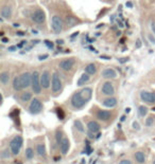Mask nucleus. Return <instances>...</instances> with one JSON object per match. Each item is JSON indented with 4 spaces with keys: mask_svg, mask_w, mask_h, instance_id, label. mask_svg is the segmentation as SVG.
<instances>
[{
    "mask_svg": "<svg viewBox=\"0 0 155 164\" xmlns=\"http://www.w3.org/2000/svg\"><path fill=\"white\" fill-rule=\"evenodd\" d=\"M70 103H71V106H72L74 109H81V108H83L87 103H88V101L83 96L81 91H78L71 96Z\"/></svg>",
    "mask_w": 155,
    "mask_h": 164,
    "instance_id": "1",
    "label": "nucleus"
},
{
    "mask_svg": "<svg viewBox=\"0 0 155 164\" xmlns=\"http://www.w3.org/2000/svg\"><path fill=\"white\" fill-rule=\"evenodd\" d=\"M23 144V137L19 135L15 136V137L11 140V142H10V149H11L12 154H13L14 156H17L20 153Z\"/></svg>",
    "mask_w": 155,
    "mask_h": 164,
    "instance_id": "2",
    "label": "nucleus"
},
{
    "mask_svg": "<svg viewBox=\"0 0 155 164\" xmlns=\"http://www.w3.org/2000/svg\"><path fill=\"white\" fill-rule=\"evenodd\" d=\"M31 87H32V91L34 92L35 94H39L41 92V75L37 71H34L32 73V84H31Z\"/></svg>",
    "mask_w": 155,
    "mask_h": 164,
    "instance_id": "3",
    "label": "nucleus"
},
{
    "mask_svg": "<svg viewBox=\"0 0 155 164\" xmlns=\"http://www.w3.org/2000/svg\"><path fill=\"white\" fill-rule=\"evenodd\" d=\"M62 80L59 78V73L54 72L52 74V78H51V89H52L53 93H57L62 90Z\"/></svg>",
    "mask_w": 155,
    "mask_h": 164,
    "instance_id": "4",
    "label": "nucleus"
},
{
    "mask_svg": "<svg viewBox=\"0 0 155 164\" xmlns=\"http://www.w3.org/2000/svg\"><path fill=\"white\" fill-rule=\"evenodd\" d=\"M43 103L38 100V98H32L31 103H30L29 105V111L30 113L32 114H38L41 112L43 110Z\"/></svg>",
    "mask_w": 155,
    "mask_h": 164,
    "instance_id": "5",
    "label": "nucleus"
},
{
    "mask_svg": "<svg viewBox=\"0 0 155 164\" xmlns=\"http://www.w3.org/2000/svg\"><path fill=\"white\" fill-rule=\"evenodd\" d=\"M51 27L52 30L55 33H59L62 32L63 30V20L59 16L57 15H53L52 18H51Z\"/></svg>",
    "mask_w": 155,
    "mask_h": 164,
    "instance_id": "6",
    "label": "nucleus"
},
{
    "mask_svg": "<svg viewBox=\"0 0 155 164\" xmlns=\"http://www.w3.org/2000/svg\"><path fill=\"white\" fill-rule=\"evenodd\" d=\"M19 78H20L23 89L28 88V87H30L31 84H32V74L30 72H23V74L19 75Z\"/></svg>",
    "mask_w": 155,
    "mask_h": 164,
    "instance_id": "7",
    "label": "nucleus"
},
{
    "mask_svg": "<svg viewBox=\"0 0 155 164\" xmlns=\"http://www.w3.org/2000/svg\"><path fill=\"white\" fill-rule=\"evenodd\" d=\"M51 78H51L50 72H49L48 70L43 71V73L41 74V84L44 89H48L49 87H50Z\"/></svg>",
    "mask_w": 155,
    "mask_h": 164,
    "instance_id": "8",
    "label": "nucleus"
},
{
    "mask_svg": "<svg viewBox=\"0 0 155 164\" xmlns=\"http://www.w3.org/2000/svg\"><path fill=\"white\" fill-rule=\"evenodd\" d=\"M140 98L142 102L147 103V104H155V92L144 90L140 92Z\"/></svg>",
    "mask_w": 155,
    "mask_h": 164,
    "instance_id": "9",
    "label": "nucleus"
},
{
    "mask_svg": "<svg viewBox=\"0 0 155 164\" xmlns=\"http://www.w3.org/2000/svg\"><path fill=\"white\" fill-rule=\"evenodd\" d=\"M102 93L107 96H113L115 94V87L111 82H105L102 85Z\"/></svg>",
    "mask_w": 155,
    "mask_h": 164,
    "instance_id": "10",
    "label": "nucleus"
},
{
    "mask_svg": "<svg viewBox=\"0 0 155 164\" xmlns=\"http://www.w3.org/2000/svg\"><path fill=\"white\" fill-rule=\"evenodd\" d=\"M45 19H46L45 12L41 11V10H37V11H35L34 13H33L32 20L34 21L35 23H37V25H41V23H44Z\"/></svg>",
    "mask_w": 155,
    "mask_h": 164,
    "instance_id": "11",
    "label": "nucleus"
},
{
    "mask_svg": "<svg viewBox=\"0 0 155 164\" xmlns=\"http://www.w3.org/2000/svg\"><path fill=\"white\" fill-rule=\"evenodd\" d=\"M73 65H74V58H66L63 59L61 63H59V68L64 71H70L72 69Z\"/></svg>",
    "mask_w": 155,
    "mask_h": 164,
    "instance_id": "12",
    "label": "nucleus"
},
{
    "mask_svg": "<svg viewBox=\"0 0 155 164\" xmlns=\"http://www.w3.org/2000/svg\"><path fill=\"white\" fill-rule=\"evenodd\" d=\"M97 118L100 120V121H103V122H107L110 121L111 118H112V112L110 110H98L97 111Z\"/></svg>",
    "mask_w": 155,
    "mask_h": 164,
    "instance_id": "13",
    "label": "nucleus"
},
{
    "mask_svg": "<svg viewBox=\"0 0 155 164\" xmlns=\"http://www.w3.org/2000/svg\"><path fill=\"white\" fill-rule=\"evenodd\" d=\"M87 129H88V131L93 132V133H97V132L100 131L101 125L97 121L93 120V121H89L88 123H87Z\"/></svg>",
    "mask_w": 155,
    "mask_h": 164,
    "instance_id": "14",
    "label": "nucleus"
},
{
    "mask_svg": "<svg viewBox=\"0 0 155 164\" xmlns=\"http://www.w3.org/2000/svg\"><path fill=\"white\" fill-rule=\"evenodd\" d=\"M102 76L107 80H113L117 78V72L113 68H106L102 71Z\"/></svg>",
    "mask_w": 155,
    "mask_h": 164,
    "instance_id": "15",
    "label": "nucleus"
},
{
    "mask_svg": "<svg viewBox=\"0 0 155 164\" xmlns=\"http://www.w3.org/2000/svg\"><path fill=\"white\" fill-rule=\"evenodd\" d=\"M69 148H70V141L67 138H64V140L62 141L61 145H59V151L63 155H67L69 151Z\"/></svg>",
    "mask_w": 155,
    "mask_h": 164,
    "instance_id": "16",
    "label": "nucleus"
},
{
    "mask_svg": "<svg viewBox=\"0 0 155 164\" xmlns=\"http://www.w3.org/2000/svg\"><path fill=\"white\" fill-rule=\"evenodd\" d=\"M102 105L106 108H114L117 105V98L114 96H110V98H105L102 102Z\"/></svg>",
    "mask_w": 155,
    "mask_h": 164,
    "instance_id": "17",
    "label": "nucleus"
},
{
    "mask_svg": "<svg viewBox=\"0 0 155 164\" xmlns=\"http://www.w3.org/2000/svg\"><path fill=\"white\" fill-rule=\"evenodd\" d=\"M12 7H9V5H5V7L1 9V17L5 19H10L12 17Z\"/></svg>",
    "mask_w": 155,
    "mask_h": 164,
    "instance_id": "18",
    "label": "nucleus"
},
{
    "mask_svg": "<svg viewBox=\"0 0 155 164\" xmlns=\"http://www.w3.org/2000/svg\"><path fill=\"white\" fill-rule=\"evenodd\" d=\"M89 80H90V76H89V74H87V73H83L82 75L80 76V78L78 80V83H77V85L79 87H81V86H84L86 83H88L89 82Z\"/></svg>",
    "mask_w": 155,
    "mask_h": 164,
    "instance_id": "19",
    "label": "nucleus"
},
{
    "mask_svg": "<svg viewBox=\"0 0 155 164\" xmlns=\"http://www.w3.org/2000/svg\"><path fill=\"white\" fill-rule=\"evenodd\" d=\"M0 82L2 85H7L10 82V72L9 71H2L0 73Z\"/></svg>",
    "mask_w": 155,
    "mask_h": 164,
    "instance_id": "20",
    "label": "nucleus"
},
{
    "mask_svg": "<svg viewBox=\"0 0 155 164\" xmlns=\"http://www.w3.org/2000/svg\"><path fill=\"white\" fill-rule=\"evenodd\" d=\"M85 73L89 74V75H94L97 73V67L95 64H88L85 67Z\"/></svg>",
    "mask_w": 155,
    "mask_h": 164,
    "instance_id": "21",
    "label": "nucleus"
},
{
    "mask_svg": "<svg viewBox=\"0 0 155 164\" xmlns=\"http://www.w3.org/2000/svg\"><path fill=\"white\" fill-rule=\"evenodd\" d=\"M36 153L39 157H46V146L44 143H38L36 145Z\"/></svg>",
    "mask_w": 155,
    "mask_h": 164,
    "instance_id": "22",
    "label": "nucleus"
},
{
    "mask_svg": "<svg viewBox=\"0 0 155 164\" xmlns=\"http://www.w3.org/2000/svg\"><path fill=\"white\" fill-rule=\"evenodd\" d=\"M13 89L15 91H20L23 90V87H21V83H20V78L19 76H15L13 80Z\"/></svg>",
    "mask_w": 155,
    "mask_h": 164,
    "instance_id": "23",
    "label": "nucleus"
},
{
    "mask_svg": "<svg viewBox=\"0 0 155 164\" xmlns=\"http://www.w3.org/2000/svg\"><path fill=\"white\" fill-rule=\"evenodd\" d=\"M135 160L137 161V163L144 164L146 162V156L142 151H137V153H135Z\"/></svg>",
    "mask_w": 155,
    "mask_h": 164,
    "instance_id": "24",
    "label": "nucleus"
},
{
    "mask_svg": "<svg viewBox=\"0 0 155 164\" xmlns=\"http://www.w3.org/2000/svg\"><path fill=\"white\" fill-rule=\"evenodd\" d=\"M25 157L27 160H32L34 158V149H33L31 146H28L27 149H26V154Z\"/></svg>",
    "mask_w": 155,
    "mask_h": 164,
    "instance_id": "25",
    "label": "nucleus"
},
{
    "mask_svg": "<svg viewBox=\"0 0 155 164\" xmlns=\"http://www.w3.org/2000/svg\"><path fill=\"white\" fill-rule=\"evenodd\" d=\"M137 112H138V116H141V118H144V116L148 114L149 112V109L148 107H146L144 105H141L138 107V110H137Z\"/></svg>",
    "mask_w": 155,
    "mask_h": 164,
    "instance_id": "26",
    "label": "nucleus"
},
{
    "mask_svg": "<svg viewBox=\"0 0 155 164\" xmlns=\"http://www.w3.org/2000/svg\"><path fill=\"white\" fill-rule=\"evenodd\" d=\"M20 100H21V102H23V103H27V102H29V101H32V93L29 91L23 92V93L20 95Z\"/></svg>",
    "mask_w": 155,
    "mask_h": 164,
    "instance_id": "27",
    "label": "nucleus"
},
{
    "mask_svg": "<svg viewBox=\"0 0 155 164\" xmlns=\"http://www.w3.org/2000/svg\"><path fill=\"white\" fill-rule=\"evenodd\" d=\"M73 124H74V127H75V129H77L78 131H80V132H84L85 131L84 125H83L82 122H81L80 120H75Z\"/></svg>",
    "mask_w": 155,
    "mask_h": 164,
    "instance_id": "28",
    "label": "nucleus"
},
{
    "mask_svg": "<svg viewBox=\"0 0 155 164\" xmlns=\"http://www.w3.org/2000/svg\"><path fill=\"white\" fill-rule=\"evenodd\" d=\"M64 140V138H63V131L62 130H57L56 133H55V142H56L57 145H61L62 141Z\"/></svg>",
    "mask_w": 155,
    "mask_h": 164,
    "instance_id": "29",
    "label": "nucleus"
},
{
    "mask_svg": "<svg viewBox=\"0 0 155 164\" xmlns=\"http://www.w3.org/2000/svg\"><path fill=\"white\" fill-rule=\"evenodd\" d=\"M77 22H78V19L73 16H68L66 18V23L68 27H73V25H77Z\"/></svg>",
    "mask_w": 155,
    "mask_h": 164,
    "instance_id": "30",
    "label": "nucleus"
},
{
    "mask_svg": "<svg viewBox=\"0 0 155 164\" xmlns=\"http://www.w3.org/2000/svg\"><path fill=\"white\" fill-rule=\"evenodd\" d=\"M11 155H13L11 149L5 148V149L2 151V153H1V158H2V159H9V158H11Z\"/></svg>",
    "mask_w": 155,
    "mask_h": 164,
    "instance_id": "31",
    "label": "nucleus"
},
{
    "mask_svg": "<svg viewBox=\"0 0 155 164\" xmlns=\"http://www.w3.org/2000/svg\"><path fill=\"white\" fill-rule=\"evenodd\" d=\"M56 114H57V118H59V120H64L65 119V112H64V110L62 109V108H57Z\"/></svg>",
    "mask_w": 155,
    "mask_h": 164,
    "instance_id": "32",
    "label": "nucleus"
},
{
    "mask_svg": "<svg viewBox=\"0 0 155 164\" xmlns=\"http://www.w3.org/2000/svg\"><path fill=\"white\" fill-rule=\"evenodd\" d=\"M154 121H155V116H150L148 119L146 120V126H152L154 124Z\"/></svg>",
    "mask_w": 155,
    "mask_h": 164,
    "instance_id": "33",
    "label": "nucleus"
},
{
    "mask_svg": "<svg viewBox=\"0 0 155 164\" xmlns=\"http://www.w3.org/2000/svg\"><path fill=\"white\" fill-rule=\"evenodd\" d=\"M91 151H93V149H91L90 145H89L88 142H86V147H85V153H86L87 155H90Z\"/></svg>",
    "mask_w": 155,
    "mask_h": 164,
    "instance_id": "34",
    "label": "nucleus"
},
{
    "mask_svg": "<svg viewBox=\"0 0 155 164\" xmlns=\"http://www.w3.org/2000/svg\"><path fill=\"white\" fill-rule=\"evenodd\" d=\"M119 164H133V163H132V161H131V160L123 159V160H121V161L119 162Z\"/></svg>",
    "mask_w": 155,
    "mask_h": 164,
    "instance_id": "35",
    "label": "nucleus"
},
{
    "mask_svg": "<svg viewBox=\"0 0 155 164\" xmlns=\"http://www.w3.org/2000/svg\"><path fill=\"white\" fill-rule=\"evenodd\" d=\"M133 128H134L135 130H139V129H140V125H139L138 122H133Z\"/></svg>",
    "mask_w": 155,
    "mask_h": 164,
    "instance_id": "36",
    "label": "nucleus"
},
{
    "mask_svg": "<svg viewBox=\"0 0 155 164\" xmlns=\"http://www.w3.org/2000/svg\"><path fill=\"white\" fill-rule=\"evenodd\" d=\"M45 43L47 45V47H48L49 49H53V43L52 42H50V41H48V40H46Z\"/></svg>",
    "mask_w": 155,
    "mask_h": 164,
    "instance_id": "37",
    "label": "nucleus"
},
{
    "mask_svg": "<svg viewBox=\"0 0 155 164\" xmlns=\"http://www.w3.org/2000/svg\"><path fill=\"white\" fill-rule=\"evenodd\" d=\"M94 135H95V133H93V132L89 131L88 132V138H89V139H94Z\"/></svg>",
    "mask_w": 155,
    "mask_h": 164,
    "instance_id": "38",
    "label": "nucleus"
},
{
    "mask_svg": "<svg viewBox=\"0 0 155 164\" xmlns=\"http://www.w3.org/2000/svg\"><path fill=\"white\" fill-rule=\"evenodd\" d=\"M152 31L154 32V34H155V21H152Z\"/></svg>",
    "mask_w": 155,
    "mask_h": 164,
    "instance_id": "39",
    "label": "nucleus"
},
{
    "mask_svg": "<svg viewBox=\"0 0 155 164\" xmlns=\"http://www.w3.org/2000/svg\"><path fill=\"white\" fill-rule=\"evenodd\" d=\"M149 39H150V40L152 41V42H154V45H155V38L152 36V35H150V36H149Z\"/></svg>",
    "mask_w": 155,
    "mask_h": 164,
    "instance_id": "40",
    "label": "nucleus"
},
{
    "mask_svg": "<svg viewBox=\"0 0 155 164\" xmlns=\"http://www.w3.org/2000/svg\"><path fill=\"white\" fill-rule=\"evenodd\" d=\"M129 58H121V59H119V62L120 63H124V62H126Z\"/></svg>",
    "mask_w": 155,
    "mask_h": 164,
    "instance_id": "41",
    "label": "nucleus"
},
{
    "mask_svg": "<svg viewBox=\"0 0 155 164\" xmlns=\"http://www.w3.org/2000/svg\"><path fill=\"white\" fill-rule=\"evenodd\" d=\"M140 46H141V43H140V40H137V48H140Z\"/></svg>",
    "mask_w": 155,
    "mask_h": 164,
    "instance_id": "42",
    "label": "nucleus"
},
{
    "mask_svg": "<svg viewBox=\"0 0 155 164\" xmlns=\"http://www.w3.org/2000/svg\"><path fill=\"white\" fill-rule=\"evenodd\" d=\"M16 48H17V46L16 47H12V48H10L9 50L10 51H14V50H16Z\"/></svg>",
    "mask_w": 155,
    "mask_h": 164,
    "instance_id": "43",
    "label": "nucleus"
},
{
    "mask_svg": "<svg viewBox=\"0 0 155 164\" xmlns=\"http://www.w3.org/2000/svg\"><path fill=\"white\" fill-rule=\"evenodd\" d=\"M130 111H131V108H126V113H129Z\"/></svg>",
    "mask_w": 155,
    "mask_h": 164,
    "instance_id": "44",
    "label": "nucleus"
},
{
    "mask_svg": "<svg viewBox=\"0 0 155 164\" xmlns=\"http://www.w3.org/2000/svg\"><path fill=\"white\" fill-rule=\"evenodd\" d=\"M128 5H129V7H132V4H131V2H128V3H126V7H128Z\"/></svg>",
    "mask_w": 155,
    "mask_h": 164,
    "instance_id": "45",
    "label": "nucleus"
},
{
    "mask_svg": "<svg viewBox=\"0 0 155 164\" xmlns=\"http://www.w3.org/2000/svg\"><path fill=\"white\" fill-rule=\"evenodd\" d=\"M153 164H155V160H154V161H153Z\"/></svg>",
    "mask_w": 155,
    "mask_h": 164,
    "instance_id": "46",
    "label": "nucleus"
},
{
    "mask_svg": "<svg viewBox=\"0 0 155 164\" xmlns=\"http://www.w3.org/2000/svg\"><path fill=\"white\" fill-rule=\"evenodd\" d=\"M153 110H154V111H155V107H154V108H153Z\"/></svg>",
    "mask_w": 155,
    "mask_h": 164,
    "instance_id": "47",
    "label": "nucleus"
}]
</instances>
